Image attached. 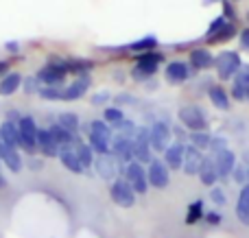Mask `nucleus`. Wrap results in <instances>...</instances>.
Here are the masks:
<instances>
[{
	"label": "nucleus",
	"instance_id": "obj_1",
	"mask_svg": "<svg viewBox=\"0 0 249 238\" xmlns=\"http://www.w3.org/2000/svg\"><path fill=\"white\" fill-rule=\"evenodd\" d=\"M214 68L219 72V77L223 79H232L234 74H238V70L243 68V61H241V55L234 51H225L221 55L214 57Z\"/></svg>",
	"mask_w": 249,
	"mask_h": 238
},
{
	"label": "nucleus",
	"instance_id": "obj_2",
	"mask_svg": "<svg viewBox=\"0 0 249 238\" xmlns=\"http://www.w3.org/2000/svg\"><path fill=\"white\" fill-rule=\"evenodd\" d=\"M179 120L184 122V127H188L190 131H208V118H206V114H203V109L197 107V105L181 107Z\"/></svg>",
	"mask_w": 249,
	"mask_h": 238
},
{
	"label": "nucleus",
	"instance_id": "obj_3",
	"mask_svg": "<svg viewBox=\"0 0 249 238\" xmlns=\"http://www.w3.org/2000/svg\"><path fill=\"white\" fill-rule=\"evenodd\" d=\"M133 162L138 164H151L153 157H151V138H149V129L140 127L133 138Z\"/></svg>",
	"mask_w": 249,
	"mask_h": 238
},
{
	"label": "nucleus",
	"instance_id": "obj_4",
	"mask_svg": "<svg viewBox=\"0 0 249 238\" xmlns=\"http://www.w3.org/2000/svg\"><path fill=\"white\" fill-rule=\"evenodd\" d=\"M124 179L129 182V186L136 190V195H144L149 190V179H146V170L142 164L131 162L124 166Z\"/></svg>",
	"mask_w": 249,
	"mask_h": 238
},
{
	"label": "nucleus",
	"instance_id": "obj_5",
	"mask_svg": "<svg viewBox=\"0 0 249 238\" xmlns=\"http://www.w3.org/2000/svg\"><path fill=\"white\" fill-rule=\"evenodd\" d=\"M109 195H112V201L121 208H131L136 204V190L129 186L127 179H116L109 188Z\"/></svg>",
	"mask_w": 249,
	"mask_h": 238
},
{
	"label": "nucleus",
	"instance_id": "obj_6",
	"mask_svg": "<svg viewBox=\"0 0 249 238\" xmlns=\"http://www.w3.org/2000/svg\"><path fill=\"white\" fill-rule=\"evenodd\" d=\"M149 138H151V149H155V151H166V149L171 147V125L164 120L153 122L149 129Z\"/></svg>",
	"mask_w": 249,
	"mask_h": 238
},
{
	"label": "nucleus",
	"instance_id": "obj_7",
	"mask_svg": "<svg viewBox=\"0 0 249 238\" xmlns=\"http://www.w3.org/2000/svg\"><path fill=\"white\" fill-rule=\"evenodd\" d=\"M18 129H20V138H22V149L29 153H33V149L37 147V125L31 116H22L18 120Z\"/></svg>",
	"mask_w": 249,
	"mask_h": 238
},
{
	"label": "nucleus",
	"instance_id": "obj_8",
	"mask_svg": "<svg viewBox=\"0 0 249 238\" xmlns=\"http://www.w3.org/2000/svg\"><path fill=\"white\" fill-rule=\"evenodd\" d=\"M168 166L162 160H153L146 169V179H149V186L153 188H166L171 182V173H168Z\"/></svg>",
	"mask_w": 249,
	"mask_h": 238
},
{
	"label": "nucleus",
	"instance_id": "obj_9",
	"mask_svg": "<svg viewBox=\"0 0 249 238\" xmlns=\"http://www.w3.org/2000/svg\"><path fill=\"white\" fill-rule=\"evenodd\" d=\"M94 166H96V173H99L105 182L116 179V175L121 173V164H118V160L112 155V153H103V155H99L94 160Z\"/></svg>",
	"mask_w": 249,
	"mask_h": 238
},
{
	"label": "nucleus",
	"instance_id": "obj_10",
	"mask_svg": "<svg viewBox=\"0 0 249 238\" xmlns=\"http://www.w3.org/2000/svg\"><path fill=\"white\" fill-rule=\"evenodd\" d=\"M112 155L118 160V164H131L133 162V140L118 136L112 142Z\"/></svg>",
	"mask_w": 249,
	"mask_h": 238
},
{
	"label": "nucleus",
	"instance_id": "obj_11",
	"mask_svg": "<svg viewBox=\"0 0 249 238\" xmlns=\"http://www.w3.org/2000/svg\"><path fill=\"white\" fill-rule=\"evenodd\" d=\"M66 72H68V70H66V61H53L51 66H46V68L37 74V79L44 83H48V87H53L55 83L64 81Z\"/></svg>",
	"mask_w": 249,
	"mask_h": 238
},
{
	"label": "nucleus",
	"instance_id": "obj_12",
	"mask_svg": "<svg viewBox=\"0 0 249 238\" xmlns=\"http://www.w3.org/2000/svg\"><path fill=\"white\" fill-rule=\"evenodd\" d=\"M214 162H216V173H219V179H225L232 175V170L236 169V153L230 151V149H225V151H221L219 155H214Z\"/></svg>",
	"mask_w": 249,
	"mask_h": 238
},
{
	"label": "nucleus",
	"instance_id": "obj_13",
	"mask_svg": "<svg viewBox=\"0 0 249 238\" xmlns=\"http://www.w3.org/2000/svg\"><path fill=\"white\" fill-rule=\"evenodd\" d=\"M199 179H201L203 186H210L214 188V184L219 182V173H216V162H214V155H203V164L199 169Z\"/></svg>",
	"mask_w": 249,
	"mask_h": 238
},
{
	"label": "nucleus",
	"instance_id": "obj_14",
	"mask_svg": "<svg viewBox=\"0 0 249 238\" xmlns=\"http://www.w3.org/2000/svg\"><path fill=\"white\" fill-rule=\"evenodd\" d=\"M59 147H61V144L57 142L55 136H53L48 129H39V131H37V149H39V151H42L46 157L59 155Z\"/></svg>",
	"mask_w": 249,
	"mask_h": 238
},
{
	"label": "nucleus",
	"instance_id": "obj_15",
	"mask_svg": "<svg viewBox=\"0 0 249 238\" xmlns=\"http://www.w3.org/2000/svg\"><path fill=\"white\" fill-rule=\"evenodd\" d=\"M203 164V153L195 147H186V153H184V173L186 175H199V169Z\"/></svg>",
	"mask_w": 249,
	"mask_h": 238
},
{
	"label": "nucleus",
	"instance_id": "obj_16",
	"mask_svg": "<svg viewBox=\"0 0 249 238\" xmlns=\"http://www.w3.org/2000/svg\"><path fill=\"white\" fill-rule=\"evenodd\" d=\"M184 153H186V147L181 142L171 144V147L164 151V164L173 170L181 169V166H184Z\"/></svg>",
	"mask_w": 249,
	"mask_h": 238
},
{
	"label": "nucleus",
	"instance_id": "obj_17",
	"mask_svg": "<svg viewBox=\"0 0 249 238\" xmlns=\"http://www.w3.org/2000/svg\"><path fill=\"white\" fill-rule=\"evenodd\" d=\"M0 162H4V166L9 170H13V173L22 170V157L18 155V149L9 147L4 142H0Z\"/></svg>",
	"mask_w": 249,
	"mask_h": 238
},
{
	"label": "nucleus",
	"instance_id": "obj_18",
	"mask_svg": "<svg viewBox=\"0 0 249 238\" xmlns=\"http://www.w3.org/2000/svg\"><path fill=\"white\" fill-rule=\"evenodd\" d=\"M0 142L9 144V147L18 149L22 147V138H20V129H18V125H13V122H4L2 127H0Z\"/></svg>",
	"mask_w": 249,
	"mask_h": 238
},
{
	"label": "nucleus",
	"instance_id": "obj_19",
	"mask_svg": "<svg viewBox=\"0 0 249 238\" xmlns=\"http://www.w3.org/2000/svg\"><path fill=\"white\" fill-rule=\"evenodd\" d=\"M90 87V79L88 77H79L77 81L72 83V85H68L64 90V94H61V101H77L83 96V92Z\"/></svg>",
	"mask_w": 249,
	"mask_h": 238
},
{
	"label": "nucleus",
	"instance_id": "obj_20",
	"mask_svg": "<svg viewBox=\"0 0 249 238\" xmlns=\"http://www.w3.org/2000/svg\"><path fill=\"white\" fill-rule=\"evenodd\" d=\"M236 219L243 225H249V184L241 188V195L236 201Z\"/></svg>",
	"mask_w": 249,
	"mask_h": 238
},
{
	"label": "nucleus",
	"instance_id": "obj_21",
	"mask_svg": "<svg viewBox=\"0 0 249 238\" xmlns=\"http://www.w3.org/2000/svg\"><path fill=\"white\" fill-rule=\"evenodd\" d=\"M188 77H190L188 66L181 64V61H173V64L166 66V79L171 83H184Z\"/></svg>",
	"mask_w": 249,
	"mask_h": 238
},
{
	"label": "nucleus",
	"instance_id": "obj_22",
	"mask_svg": "<svg viewBox=\"0 0 249 238\" xmlns=\"http://www.w3.org/2000/svg\"><path fill=\"white\" fill-rule=\"evenodd\" d=\"M59 157H61V164H64L68 170H72V173H83V164L79 162V157H77V153H74L72 147H64V149H61Z\"/></svg>",
	"mask_w": 249,
	"mask_h": 238
},
{
	"label": "nucleus",
	"instance_id": "obj_23",
	"mask_svg": "<svg viewBox=\"0 0 249 238\" xmlns=\"http://www.w3.org/2000/svg\"><path fill=\"white\" fill-rule=\"evenodd\" d=\"M190 64L197 70H206V68L214 66V57H212L206 48H195V51L190 52Z\"/></svg>",
	"mask_w": 249,
	"mask_h": 238
},
{
	"label": "nucleus",
	"instance_id": "obj_24",
	"mask_svg": "<svg viewBox=\"0 0 249 238\" xmlns=\"http://www.w3.org/2000/svg\"><path fill=\"white\" fill-rule=\"evenodd\" d=\"M208 96H210V103L214 105L216 109H223V112L230 109V96L221 85H212L210 90H208Z\"/></svg>",
	"mask_w": 249,
	"mask_h": 238
},
{
	"label": "nucleus",
	"instance_id": "obj_25",
	"mask_svg": "<svg viewBox=\"0 0 249 238\" xmlns=\"http://www.w3.org/2000/svg\"><path fill=\"white\" fill-rule=\"evenodd\" d=\"M155 72H158V64H151V61H138L136 68L131 70L136 81H146V79L153 77Z\"/></svg>",
	"mask_w": 249,
	"mask_h": 238
},
{
	"label": "nucleus",
	"instance_id": "obj_26",
	"mask_svg": "<svg viewBox=\"0 0 249 238\" xmlns=\"http://www.w3.org/2000/svg\"><path fill=\"white\" fill-rule=\"evenodd\" d=\"M20 83H22V77L18 72H11V74H4L2 79H0V94L2 96H9V94H13V92L20 87Z\"/></svg>",
	"mask_w": 249,
	"mask_h": 238
},
{
	"label": "nucleus",
	"instance_id": "obj_27",
	"mask_svg": "<svg viewBox=\"0 0 249 238\" xmlns=\"http://www.w3.org/2000/svg\"><path fill=\"white\" fill-rule=\"evenodd\" d=\"M48 131L55 136V140L61 144V147H72V144H77V138H74V134H70V131L64 129L61 125H53Z\"/></svg>",
	"mask_w": 249,
	"mask_h": 238
},
{
	"label": "nucleus",
	"instance_id": "obj_28",
	"mask_svg": "<svg viewBox=\"0 0 249 238\" xmlns=\"http://www.w3.org/2000/svg\"><path fill=\"white\" fill-rule=\"evenodd\" d=\"M203 217H206V212H203V201L201 199L193 201V204L188 205V212H186V223H188V225H195V223L201 221Z\"/></svg>",
	"mask_w": 249,
	"mask_h": 238
},
{
	"label": "nucleus",
	"instance_id": "obj_29",
	"mask_svg": "<svg viewBox=\"0 0 249 238\" xmlns=\"http://www.w3.org/2000/svg\"><path fill=\"white\" fill-rule=\"evenodd\" d=\"M74 153H77L79 162L83 164V169H88V166L94 164V155H92V147H90V144L77 142V144H74Z\"/></svg>",
	"mask_w": 249,
	"mask_h": 238
},
{
	"label": "nucleus",
	"instance_id": "obj_30",
	"mask_svg": "<svg viewBox=\"0 0 249 238\" xmlns=\"http://www.w3.org/2000/svg\"><path fill=\"white\" fill-rule=\"evenodd\" d=\"M210 142H212V136L208 131H193L190 134V147L195 149H210Z\"/></svg>",
	"mask_w": 249,
	"mask_h": 238
},
{
	"label": "nucleus",
	"instance_id": "obj_31",
	"mask_svg": "<svg viewBox=\"0 0 249 238\" xmlns=\"http://www.w3.org/2000/svg\"><path fill=\"white\" fill-rule=\"evenodd\" d=\"M234 33H236V24H234V22H228V24H225L223 29L219 31V33L212 35L208 42H212V44H216V42H228V39L234 37Z\"/></svg>",
	"mask_w": 249,
	"mask_h": 238
},
{
	"label": "nucleus",
	"instance_id": "obj_32",
	"mask_svg": "<svg viewBox=\"0 0 249 238\" xmlns=\"http://www.w3.org/2000/svg\"><path fill=\"white\" fill-rule=\"evenodd\" d=\"M90 134L92 136H99V138H105L112 142V127H107V122L103 120H94L90 125Z\"/></svg>",
	"mask_w": 249,
	"mask_h": 238
},
{
	"label": "nucleus",
	"instance_id": "obj_33",
	"mask_svg": "<svg viewBox=\"0 0 249 238\" xmlns=\"http://www.w3.org/2000/svg\"><path fill=\"white\" fill-rule=\"evenodd\" d=\"M155 46H158V39H155L153 35H149V37H142V39H138V42H133L131 44V51L149 52V51H153Z\"/></svg>",
	"mask_w": 249,
	"mask_h": 238
},
{
	"label": "nucleus",
	"instance_id": "obj_34",
	"mask_svg": "<svg viewBox=\"0 0 249 238\" xmlns=\"http://www.w3.org/2000/svg\"><path fill=\"white\" fill-rule=\"evenodd\" d=\"M59 125L64 127V129H68L70 134H74V131L79 129V118L74 116V114H61V116H59Z\"/></svg>",
	"mask_w": 249,
	"mask_h": 238
},
{
	"label": "nucleus",
	"instance_id": "obj_35",
	"mask_svg": "<svg viewBox=\"0 0 249 238\" xmlns=\"http://www.w3.org/2000/svg\"><path fill=\"white\" fill-rule=\"evenodd\" d=\"M118 131H121V136H124V138H136V134H138V127L136 125H133V122L131 120H124V118H123V120L121 122H118Z\"/></svg>",
	"mask_w": 249,
	"mask_h": 238
},
{
	"label": "nucleus",
	"instance_id": "obj_36",
	"mask_svg": "<svg viewBox=\"0 0 249 238\" xmlns=\"http://www.w3.org/2000/svg\"><path fill=\"white\" fill-rule=\"evenodd\" d=\"M232 177H234V182L241 184V186H247V184H249L247 169H245V166H241V164H236V169L232 170Z\"/></svg>",
	"mask_w": 249,
	"mask_h": 238
},
{
	"label": "nucleus",
	"instance_id": "obj_37",
	"mask_svg": "<svg viewBox=\"0 0 249 238\" xmlns=\"http://www.w3.org/2000/svg\"><path fill=\"white\" fill-rule=\"evenodd\" d=\"M210 201L214 205H225L228 204V199H225V192H223V188H219V186H214V188H210Z\"/></svg>",
	"mask_w": 249,
	"mask_h": 238
},
{
	"label": "nucleus",
	"instance_id": "obj_38",
	"mask_svg": "<svg viewBox=\"0 0 249 238\" xmlns=\"http://www.w3.org/2000/svg\"><path fill=\"white\" fill-rule=\"evenodd\" d=\"M61 94H64V90H57V87H44V90H39V96L46 101H61Z\"/></svg>",
	"mask_w": 249,
	"mask_h": 238
},
{
	"label": "nucleus",
	"instance_id": "obj_39",
	"mask_svg": "<svg viewBox=\"0 0 249 238\" xmlns=\"http://www.w3.org/2000/svg\"><path fill=\"white\" fill-rule=\"evenodd\" d=\"M103 116H105V120H107V122H114V125H118V122L123 120V109H118V107H107Z\"/></svg>",
	"mask_w": 249,
	"mask_h": 238
},
{
	"label": "nucleus",
	"instance_id": "obj_40",
	"mask_svg": "<svg viewBox=\"0 0 249 238\" xmlns=\"http://www.w3.org/2000/svg\"><path fill=\"white\" fill-rule=\"evenodd\" d=\"M225 24H228V17H225V16H219V17H216V20L210 24V29H208V33H206V37L210 39L212 35H214V33H219V31L223 29Z\"/></svg>",
	"mask_w": 249,
	"mask_h": 238
},
{
	"label": "nucleus",
	"instance_id": "obj_41",
	"mask_svg": "<svg viewBox=\"0 0 249 238\" xmlns=\"http://www.w3.org/2000/svg\"><path fill=\"white\" fill-rule=\"evenodd\" d=\"M228 149V140L225 138H212V142H210V153L212 155H219L221 151H225Z\"/></svg>",
	"mask_w": 249,
	"mask_h": 238
},
{
	"label": "nucleus",
	"instance_id": "obj_42",
	"mask_svg": "<svg viewBox=\"0 0 249 238\" xmlns=\"http://www.w3.org/2000/svg\"><path fill=\"white\" fill-rule=\"evenodd\" d=\"M162 59H164V55H160V52H153V51L140 52V55H138V61H151V64H160Z\"/></svg>",
	"mask_w": 249,
	"mask_h": 238
},
{
	"label": "nucleus",
	"instance_id": "obj_43",
	"mask_svg": "<svg viewBox=\"0 0 249 238\" xmlns=\"http://www.w3.org/2000/svg\"><path fill=\"white\" fill-rule=\"evenodd\" d=\"M232 96L236 101H245L247 99V87L243 85V83H238V81H234V87H232Z\"/></svg>",
	"mask_w": 249,
	"mask_h": 238
},
{
	"label": "nucleus",
	"instance_id": "obj_44",
	"mask_svg": "<svg viewBox=\"0 0 249 238\" xmlns=\"http://www.w3.org/2000/svg\"><path fill=\"white\" fill-rule=\"evenodd\" d=\"M203 219H206V221L210 223V225H219V223L223 221L221 212H216V210H214V212H206V217H203Z\"/></svg>",
	"mask_w": 249,
	"mask_h": 238
},
{
	"label": "nucleus",
	"instance_id": "obj_45",
	"mask_svg": "<svg viewBox=\"0 0 249 238\" xmlns=\"http://www.w3.org/2000/svg\"><path fill=\"white\" fill-rule=\"evenodd\" d=\"M236 81L243 83L245 87H249V66H243V70L236 74Z\"/></svg>",
	"mask_w": 249,
	"mask_h": 238
},
{
	"label": "nucleus",
	"instance_id": "obj_46",
	"mask_svg": "<svg viewBox=\"0 0 249 238\" xmlns=\"http://www.w3.org/2000/svg\"><path fill=\"white\" fill-rule=\"evenodd\" d=\"M223 7H225V17H230L232 22H236V13L232 11V4H230L228 0H223Z\"/></svg>",
	"mask_w": 249,
	"mask_h": 238
},
{
	"label": "nucleus",
	"instance_id": "obj_47",
	"mask_svg": "<svg viewBox=\"0 0 249 238\" xmlns=\"http://www.w3.org/2000/svg\"><path fill=\"white\" fill-rule=\"evenodd\" d=\"M35 87H37V81H35V79H26L24 81V90L29 92V94L31 92H35Z\"/></svg>",
	"mask_w": 249,
	"mask_h": 238
},
{
	"label": "nucleus",
	"instance_id": "obj_48",
	"mask_svg": "<svg viewBox=\"0 0 249 238\" xmlns=\"http://www.w3.org/2000/svg\"><path fill=\"white\" fill-rule=\"evenodd\" d=\"M241 44H243V48H247L249 51V29L241 31Z\"/></svg>",
	"mask_w": 249,
	"mask_h": 238
},
{
	"label": "nucleus",
	"instance_id": "obj_49",
	"mask_svg": "<svg viewBox=\"0 0 249 238\" xmlns=\"http://www.w3.org/2000/svg\"><path fill=\"white\" fill-rule=\"evenodd\" d=\"M107 99H109L107 94H96L94 99H92V103H94V105H99V103H105V101H107Z\"/></svg>",
	"mask_w": 249,
	"mask_h": 238
},
{
	"label": "nucleus",
	"instance_id": "obj_50",
	"mask_svg": "<svg viewBox=\"0 0 249 238\" xmlns=\"http://www.w3.org/2000/svg\"><path fill=\"white\" fill-rule=\"evenodd\" d=\"M7 70H9V64H7V61H0V77H2V74H7Z\"/></svg>",
	"mask_w": 249,
	"mask_h": 238
},
{
	"label": "nucleus",
	"instance_id": "obj_51",
	"mask_svg": "<svg viewBox=\"0 0 249 238\" xmlns=\"http://www.w3.org/2000/svg\"><path fill=\"white\" fill-rule=\"evenodd\" d=\"M7 48H9V51H18V44L11 42V44H7Z\"/></svg>",
	"mask_w": 249,
	"mask_h": 238
},
{
	"label": "nucleus",
	"instance_id": "obj_52",
	"mask_svg": "<svg viewBox=\"0 0 249 238\" xmlns=\"http://www.w3.org/2000/svg\"><path fill=\"white\" fill-rule=\"evenodd\" d=\"M247 101H249V87H247Z\"/></svg>",
	"mask_w": 249,
	"mask_h": 238
},
{
	"label": "nucleus",
	"instance_id": "obj_53",
	"mask_svg": "<svg viewBox=\"0 0 249 238\" xmlns=\"http://www.w3.org/2000/svg\"><path fill=\"white\" fill-rule=\"evenodd\" d=\"M208 2H214V0H208Z\"/></svg>",
	"mask_w": 249,
	"mask_h": 238
},
{
	"label": "nucleus",
	"instance_id": "obj_54",
	"mask_svg": "<svg viewBox=\"0 0 249 238\" xmlns=\"http://www.w3.org/2000/svg\"><path fill=\"white\" fill-rule=\"evenodd\" d=\"M247 175H249V169H247Z\"/></svg>",
	"mask_w": 249,
	"mask_h": 238
}]
</instances>
